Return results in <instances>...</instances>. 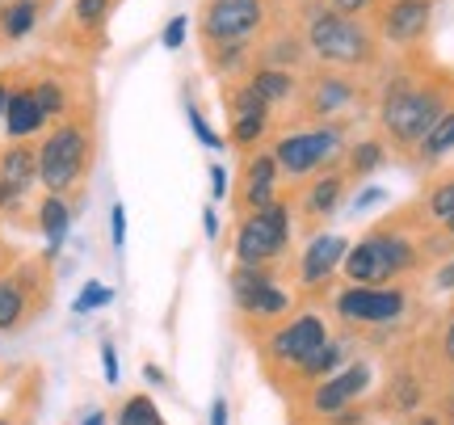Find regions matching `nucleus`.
Listing matches in <instances>:
<instances>
[{
  "instance_id": "nucleus-49",
  "label": "nucleus",
  "mask_w": 454,
  "mask_h": 425,
  "mask_svg": "<svg viewBox=\"0 0 454 425\" xmlns=\"http://www.w3.org/2000/svg\"><path fill=\"white\" fill-rule=\"evenodd\" d=\"M0 274H4V245H0Z\"/></svg>"
},
{
  "instance_id": "nucleus-22",
  "label": "nucleus",
  "mask_w": 454,
  "mask_h": 425,
  "mask_svg": "<svg viewBox=\"0 0 454 425\" xmlns=\"http://www.w3.org/2000/svg\"><path fill=\"white\" fill-rule=\"evenodd\" d=\"M244 84L257 93L270 110H282V106H291L294 98H299V72H291V67H270V64H253L248 67V76H244Z\"/></svg>"
},
{
  "instance_id": "nucleus-45",
  "label": "nucleus",
  "mask_w": 454,
  "mask_h": 425,
  "mask_svg": "<svg viewBox=\"0 0 454 425\" xmlns=\"http://www.w3.org/2000/svg\"><path fill=\"white\" fill-rule=\"evenodd\" d=\"M211 425H227V400H215L211 405Z\"/></svg>"
},
{
  "instance_id": "nucleus-27",
  "label": "nucleus",
  "mask_w": 454,
  "mask_h": 425,
  "mask_svg": "<svg viewBox=\"0 0 454 425\" xmlns=\"http://www.w3.org/2000/svg\"><path fill=\"white\" fill-rule=\"evenodd\" d=\"M421 211L429 224H442V219H450L454 215V173H442L429 190H425V202Z\"/></svg>"
},
{
  "instance_id": "nucleus-18",
  "label": "nucleus",
  "mask_w": 454,
  "mask_h": 425,
  "mask_svg": "<svg viewBox=\"0 0 454 425\" xmlns=\"http://www.w3.org/2000/svg\"><path fill=\"white\" fill-rule=\"evenodd\" d=\"M34 181H38V147H30V139H13L0 152V215L17 211Z\"/></svg>"
},
{
  "instance_id": "nucleus-23",
  "label": "nucleus",
  "mask_w": 454,
  "mask_h": 425,
  "mask_svg": "<svg viewBox=\"0 0 454 425\" xmlns=\"http://www.w3.org/2000/svg\"><path fill=\"white\" fill-rule=\"evenodd\" d=\"M43 17V0H0V47L30 38Z\"/></svg>"
},
{
  "instance_id": "nucleus-7",
  "label": "nucleus",
  "mask_w": 454,
  "mask_h": 425,
  "mask_svg": "<svg viewBox=\"0 0 454 425\" xmlns=\"http://www.w3.org/2000/svg\"><path fill=\"white\" fill-rule=\"evenodd\" d=\"M328 337H333V320L320 308H303V311L282 316L278 325H270L257 337V350H261V358H265V375L274 379V383H282Z\"/></svg>"
},
{
  "instance_id": "nucleus-35",
  "label": "nucleus",
  "mask_w": 454,
  "mask_h": 425,
  "mask_svg": "<svg viewBox=\"0 0 454 425\" xmlns=\"http://www.w3.org/2000/svg\"><path fill=\"white\" fill-rule=\"evenodd\" d=\"M320 4L337 9V13H345V17H374V9H379L383 0H320Z\"/></svg>"
},
{
  "instance_id": "nucleus-13",
  "label": "nucleus",
  "mask_w": 454,
  "mask_h": 425,
  "mask_svg": "<svg viewBox=\"0 0 454 425\" xmlns=\"http://www.w3.org/2000/svg\"><path fill=\"white\" fill-rule=\"evenodd\" d=\"M379 43L400 55H412L429 38L434 26V0H383L371 17Z\"/></svg>"
},
{
  "instance_id": "nucleus-40",
  "label": "nucleus",
  "mask_w": 454,
  "mask_h": 425,
  "mask_svg": "<svg viewBox=\"0 0 454 425\" xmlns=\"http://www.w3.org/2000/svg\"><path fill=\"white\" fill-rule=\"evenodd\" d=\"M101 371H106V383H118V350L110 342H101Z\"/></svg>"
},
{
  "instance_id": "nucleus-43",
  "label": "nucleus",
  "mask_w": 454,
  "mask_h": 425,
  "mask_svg": "<svg viewBox=\"0 0 454 425\" xmlns=\"http://www.w3.org/2000/svg\"><path fill=\"white\" fill-rule=\"evenodd\" d=\"M202 228H207V236H211V240H219V215H215V207H207V211H202Z\"/></svg>"
},
{
  "instance_id": "nucleus-24",
  "label": "nucleus",
  "mask_w": 454,
  "mask_h": 425,
  "mask_svg": "<svg viewBox=\"0 0 454 425\" xmlns=\"http://www.w3.org/2000/svg\"><path fill=\"white\" fill-rule=\"evenodd\" d=\"M67 228H72V202L64 194H47L38 202V232L47 236V253L55 257L59 245L67 240Z\"/></svg>"
},
{
  "instance_id": "nucleus-33",
  "label": "nucleus",
  "mask_w": 454,
  "mask_h": 425,
  "mask_svg": "<svg viewBox=\"0 0 454 425\" xmlns=\"http://www.w3.org/2000/svg\"><path fill=\"white\" fill-rule=\"evenodd\" d=\"M114 303V291L106 287V282H84L81 295H76V303H72V311H98V308H110Z\"/></svg>"
},
{
  "instance_id": "nucleus-11",
  "label": "nucleus",
  "mask_w": 454,
  "mask_h": 425,
  "mask_svg": "<svg viewBox=\"0 0 454 425\" xmlns=\"http://www.w3.org/2000/svg\"><path fill=\"white\" fill-rule=\"evenodd\" d=\"M333 308V320H340L345 328H383V325H400L412 308V295H408L404 282H383V287H371V282H345L340 291H333L328 299Z\"/></svg>"
},
{
  "instance_id": "nucleus-41",
  "label": "nucleus",
  "mask_w": 454,
  "mask_h": 425,
  "mask_svg": "<svg viewBox=\"0 0 454 425\" xmlns=\"http://www.w3.org/2000/svg\"><path fill=\"white\" fill-rule=\"evenodd\" d=\"M442 362L454 371V311H450V320H446V328H442Z\"/></svg>"
},
{
  "instance_id": "nucleus-16",
  "label": "nucleus",
  "mask_w": 454,
  "mask_h": 425,
  "mask_svg": "<svg viewBox=\"0 0 454 425\" xmlns=\"http://www.w3.org/2000/svg\"><path fill=\"white\" fill-rule=\"evenodd\" d=\"M345 253H349V240L340 232H316L308 240V248L299 253V262H294V287H299V295L328 291L333 279L340 274Z\"/></svg>"
},
{
  "instance_id": "nucleus-4",
  "label": "nucleus",
  "mask_w": 454,
  "mask_h": 425,
  "mask_svg": "<svg viewBox=\"0 0 454 425\" xmlns=\"http://www.w3.org/2000/svg\"><path fill=\"white\" fill-rule=\"evenodd\" d=\"M93 169V118L64 114L38 144V181L47 194H72Z\"/></svg>"
},
{
  "instance_id": "nucleus-2",
  "label": "nucleus",
  "mask_w": 454,
  "mask_h": 425,
  "mask_svg": "<svg viewBox=\"0 0 454 425\" xmlns=\"http://www.w3.org/2000/svg\"><path fill=\"white\" fill-rule=\"evenodd\" d=\"M299 30H303L311 64L357 72V76L379 72V64H383V43L374 34L371 17H345L337 9L320 4V0H311Z\"/></svg>"
},
{
  "instance_id": "nucleus-47",
  "label": "nucleus",
  "mask_w": 454,
  "mask_h": 425,
  "mask_svg": "<svg viewBox=\"0 0 454 425\" xmlns=\"http://www.w3.org/2000/svg\"><path fill=\"white\" fill-rule=\"evenodd\" d=\"M81 425H106V413H101V409H93V413H89V417H84Z\"/></svg>"
},
{
  "instance_id": "nucleus-17",
  "label": "nucleus",
  "mask_w": 454,
  "mask_h": 425,
  "mask_svg": "<svg viewBox=\"0 0 454 425\" xmlns=\"http://www.w3.org/2000/svg\"><path fill=\"white\" fill-rule=\"evenodd\" d=\"M282 173H278V161L274 152H248L240 161V177H236V194H231V202H236V215L240 211H261V207H274L282 194Z\"/></svg>"
},
{
  "instance_id": "nucleus-37",
  "label": "nucleus",
  "mask_w": 454,
  "mask_h": 425,
  "mask_svg": "<svg viewBox=\"0 0 454 425\" xmlns=\"http://www.w3.org/2000/svg\"><path fill=\"white\" fill-rule=\"evenodd\" d=\"M110 236H114V248L127 245V207H122V202L110 207Z\"/></svg>"
},
{
  "instance_id": "nucleus-5",
  "label": "nucleus",
  "mask_w": 454,
  "mask_h": 425,
  "mask_svg": "<svg viewBox=\"0 0 454 425\" xmlns=\"http://www.w3.org/2000/svg\"><path fill=\"white\" fill-rule=\"evenodd\" d=\"M345 147H349V127L345 122H308L299 131H282L270 152H274L282 181L303 185L308 177L345 161Z\"/></svg>"
},
{
  "instance_id": "nucleus-50",
  "label": "nucleus",
  "mask_w": 454,
  "mask_h": 425,
  "mask_svg": "<svg viewBox=\"0 0 454 425\" xmlns=\"http://www.w3.org/2000/svg\"><path fill=\"white\" fill-rule=\"evenodd\" d=\"M0 425H13V421H0Z\"/></svg>"
},
{
  "instance_id": "nucleus-26",
  "label": "nucleus",
  "mask_w": 454,
  "mask_h": 425,
  "mask_svg": "<svg viewBox=\"0 0 454 425\" xmlns=\"http://www.w3.org/2000/svg\"><path fill=\"white\" fill-rule=\"evenodd\" d=\"M450 152H454V106H446V110H442V118L429 127V135L421 139V147H417L412 156L434 169V164H442Z\"/></svg>"
},
{
  "instance_id": "nucleus-36",
  "label": "nucleus",
  "mask_w": 454,
  "mask_h": 425,
  "mask_svg": "<svg viewBox=\"0 0 454 425\" xmlns=\"http://www.w3.org/2000/svg\"><path fill=\"white\" fill-rule=\"evenodd\" d=\"M207 177H211V198L215 202H223V198H231V177H227V169L219 161H211V169H207Z\"/></svg>"
},
{
  "instance_id": "nucleus-1",
  "label": "nucleus",
  "mask_w": 454,
  "mask_h": 425,
  "mask_svg": "<svg viewBox=\"0 0 454 425\" xmlns=\"http://www.w3.org/2000/svg\"><path fill=\"white\" fill-rule=\"evenodd\" d=\"M450 106L446 84H438L434 76H417V72H395L374 101V122L383 144H391L395 152L412 156L421 139L429 135V127L442 118V110Z\"/></svg>"
},
{
  "instance_id": "nucleus-21",
  "label": "nucleus",
  "mask_w": 454,
  "mask_h": 425,
  "mask_svg": "<svg viewBox=\"0 0 454 425\" xmlns=\"http://www.w3.org/2000/svg\"><path fill=\"white\" fill-rule=\"evenodd\" d=\"M30 295H34L30 265L0 274V333H13V328L26 325V316H30Z\"/></svg>"
},
{
  "instance_id": "nucleus-10",
  "label": "nucleus",
  "mask_w": 454,
  "mask_h": 425,
  "mask_svg": "<svg viewBox=\"0 0 454 425\" xmlns=\"http://www.w3.org/2000/svg\"><path fill=\"white\" fill-rule=\"evenodd\" d=\"M274 21L270 0H202L198 4V43L202 47H257Z\"/></svg>"
},
{
  "instance_id": "nucleus-30",
  "label": "nucleus",
  "mask_w": 454,
  "mask_h": 425,
  "mask_svg": "<svg viewBox=\"0 0 454 425\" xmlns=\"http://www.w3.org/2000/svg\"><path fill=\"white\" fill-rule=\"evenodd\" d=\"M118 425H164V413L156 409L152 396H130L118 409Z\"/></svg>"
},
{
  "instance_id": "nucleus-39",
  "label": "nucleus",
  "mask_w": 454,
  "mask_h": 425,
  "mask_svg": "<svg viewBox=\"0 0 454 425\" xmlns=\"http://www.w3.org/2000/svg\"><path fill=\"white\" fill-rule=\"evenodd\" d=\"M325 425H366V409H362V400L349 405V409L333 413V417H325Z\"/></svg>"
},
{
  "instance_id": "nucleus-51",
  "label": "nucleus",
  "mask_w": 454,
  "mask_h": 425,
  "mask_svg": "<svg viewBox=\"0 0 454 425\" xmlns=\"http://www.w3.org/2000/svg\"><path fill=\"white\" fill-rule=\"evenodd\" d=\"M450 425H454V417H450Z\"/></svg>"
},
{
  "instance_id": "nucleus-46",
  "label": "nucleus",
  "mask_w": 454,
  "mask_h": 425,
  "mask_svg": "<svg viewBox=\"0 0 454 425\" xmlns=\"http://www.w3.org/2000/svg\"><path fill=\"white\" fill-rule=\"evenodd\" d=\"M412 425H446L438 417V413H417V417H412Z\"/></svg>"
},
{
  "instance_id": "nucleus-29",
  "label": "nucleus",
  "mask_w": 454,
  "mask_h": 425,
  "mask_svg": "<svg viewBox=\"0 0 454 425\" xmlns=\"http://www.w3.org/2000/svg\"><path fill=\"white\" fill-rule=\"evenodd\" d=\"M421 400H425V388L412 375H404V371H400V375L387 383V405H391V413H417V409H421Z\"/></svg>"
},
{
  "instance_id": "nucleus-32",
  "label": "nucleus",
  "mask_w": 454,
  "mask_h": 425,
  "mask_svg": "<svg viewBox=\"0 0 454 425\" xmlns=\"http://www.w3.org/2000/svg\"><path fill=\"white\" fill-rule=\"evenodd\" d=\"M185 114H190V127H194L198 144H202V147H211V152H223V147H227V135H219V131H215L211 122H207V114H202V110H198L194 101H190V106H185Z\"/></svg>"
},
{
  "instance_id": "nucleus-31",
  "label": "nucleus",
  "mask_w": 454,
  "mask_h": 425,
  "mask_svg": "<svg viewBox=\"0 0 454 425\" xmlns=\"http://www.w3.org/2000/svg\"><path fill=\"white\" fill-rule=\"evenodd\" d=\"M114 0H72V26L81 30H101L106 17H110Z\"/></svg>"
},
{
  "instance_id": "nucleus-8",
  "label": "nucleus",
  "mask_w": 454,
  "mask_h": 425,
  "mask_svg": "<svg viewBox=\"0 0 454 425\" xmlns=\"http://www.w3.org/2000/svg\"><path fill=\"white\" fill-rule=\"evenodd\" d=\"M299 287H286L278 279V265H236L231 270V308L244 320V328H257V337L282 316L294 311Z\"/></svg>"
},
{
  "instance_id": "nucleus-48",
  "label": "nucleus",
  "mask_w": 454,
  "mask_h": 425,
  "mask_svg": "<svg viewBox=\"0 0 454 425\" xmlns=\"http://www.w3.org/2000/svg\"><path fill=\"white\" fill-rule=\"evenodd\" d=\"M442 232H446V240H454V215L450 219H442Z\"/></svg>"
},
{
  "instance_id": "nucleus-6",
  "label": "nucleus",
  "mask_w": 454,
  "mask_h": 425,
  "mask_svg": "<svg viewBox=\"0 0 454 425\" xmlns=\"http://www.w3.org/2000/svg\"><path fill=\"white\" fill-rule=\"evenodd\" d=\"M366 81L357 72H340V67H311L303 84H299V98H294V118L299 122H345L362 114L366 106Z\"/></svg>"
},
{
  "instance_id": "nucleus-3",
  "label": "nucleus",
  "mask_w": 454,
  "mask_h": 425,
  "mask_svg": "<svg viewBox=\"0 0 454 425\" xmlns=\"http://www.w3.org/2000/svg\"><path fill=\"white\" fill-rule=\"evenodd\" d=\"M421 262H425V253L412 240V232L400 228V219H391V224L371 228L357 245H349L345 262H340V274H345V282L383 287V282H400L408 274H417Z\"/></svg>"
},
{
  "instance_id": "nucleus-15",
  "label": "nucleus",
  "mask_w": 454,
  "mask_h": 425,
  "mask_svg": "<svg viewBox=\"0 0 454 425\" xmlns=\"http://www.w3.org/2000/svg\"><path fill=\"white\" fill-rule=\"evenodd\" d=\"M227 114H231V122H227V147H236L240 156L257 152L270 139V131H274V110L244 81L227 84Z\"/></svg>"
},
{
  "instance_id": "nucleus-42",
  "label": "nucleus",
  "mask_w": 454,
  "mask_h": 425,
  "mask_svg": "<svg viewBox=\"0 0 454 425\" xmlns=\"http://www.w3.org/2000/svg\"><path fill=\"white\" fill-rule=\"evenodd\" d=\"M434 287H438V291H454V257L434 274Z\"/></svg>"
},
{
  "instance_id": "nucleus-9",
  "label": "nucleus",
  "mask_w": 454,
  "mask_h": 425,
  "mask_svg": "<svg viewBox=\"0 0 454 425\" xmlns=\"http://www.w3.org/2000/svg\"><path fill=\"white\" fill-rule=\"evenodd\" d=\"M294 207L291 198H278L274 207L236 215V236H231V257L236 265H278L291 253L294 240Z\"/></svg>"
},
{
  "instance_id": "nucleus-38",
  "label": "nucleus",
  "mask_w": 454,
  "mask_h": 425,
  "mask_svg": "<svg viewBox=\"0 0 454 425\" xmlns=\"http://www.w3.org/2000/svg\"><path fill=\"white\" fill-rule=\"evenodd\" d=\"M379 202H387V190H383V185H366V190L354 198V215H366L371 207H379Z\"/></svg>"
},
{
  "instance_id": "nucleus-44",
  "label": "nucleus",
  "mask_w": 454,
  "mask_h": 425,
  "mask_svg": "<svg viewBox=\"0 0 454 425\" xmlns=\"http://www.w3.org/2000/svg\"><path fill=\"white\" fill-rule=\"evenodd\" d=\"M9 84H13V76H9V72H0V131H4V101H9Z\"/></svg>"
},
{
  "instance_id": "nucleus-28",
  "label": "nucleus",
  "mask_w": 454,
  "mask_h": 425,
  "mask_svg": "<svg viewBox=\"0 0 454 425\" xmlns=\"http://www.w3.org/2000/svg\"><path fill=\"white\" fill-rule=\"evenodd\" d=\"M34 98H38V106H43V114L47 118H64L67 106H72V98H67V84L59 81V76H38V81H30Z\"/></svg>"
},
{
  "instance_id": "nucleus-20",
  "label": "nucleus",
  "mask_w": 454,
  "mask_h": 425,
  "mask_svg": "<svg viewBox=\"0 0 454 425\" xmlns=\"http://www.w3.org/2000/svg\"><path fill=\"white\" fill-rule=\"evenodd\" d=\"M51 118L43 114V106L34 98L30 84H9V101H4V135L9 139H34L43 135Z\"/></svg>"
},
{
  "instance_id": "nucleus-34",
  "label": "nucleus",
  "mask_w": 454,
  "mask_h": 425,
  "mask_svg": "<svg viewBox=\"0 0 454 425\" xmlns=\"http://www.w3.org/2000/svg\"><path fill=\"white\" fill-rule=\"evenodd\" d=\"M185 34H190V17H168L164 21V30H160V47L164 51H181L185 47Z\"/></svg>"
},
{
  "instance_id": "nucleus-19",
  "label": "nucleus",
  "mask_w": 454,
  "mask_h": 425,
  "mask_svg": "<svg viewBox=\"0 0 454 425\" xmlns=\"http://www.w3.org/2000/svg\"><path fill=\"white\" fill-rule=\"evenodd\" d=\"M345 362H349V345L340 342V337H328V342L320 345V350H311L308 358H303V362H299V366L291 371V375L282 379V388H286L291 396H303V392L311 388V383L328 379L333 371H340Z\"/></svg>"
},
{
  "instance_id": "nucleus-14",
  "label": "nucleus",
  "mask_w": 454,
  "mask_h": 425,
  "mask_svg": "<svg viewBox=\"0 0 454 425\" xmlns=\"http://www.w3.org/2000/svg\"><path fill=\"white\" fill-rule=\"evenodd\" d=\"M371 383H374V366H371V362H366V358H349L340 371H333V375L320 379V383H311L299 400H303L308 417L325 421V417H333V413L357 405L362 396L371 392Z\"/></svg>"
},
{
  "instance_id": "nucleus-12",
  "label": "nucleus",
  "mask_w": 454,
  "mask_h": 425,
  "mask_svg": "<svg viewBox=\"0 0 454 425\" xmlns=\"http://www.w3.org/2000/svg\"><path fill=\"white\" fill-rule=\"evenodd\" d=\"M349 173H345V164H333L325 173H316L299 185V194H291V207H294V228L316 236V232H325V224L333 215L340 211V202L349 194Z\"/></svg>"
},
{
  "instance_id": "nucleus-25",
  "label": "nucleus",
  "mask_w": 454,
  "mask_h": 425,
  "mask_svg": "<svg viewBox=\"0 0 454 425\" xmlns=\"http://www.w3.org/2000/svg\"><path fill=\"white\" fill-rule=\"evenodd\" d=\"M345 173L354 181L371 177L374 169H383L387 164V144H383V135H366V139H357V144L345 147Z\"/></svg>"
}]
</instances>
